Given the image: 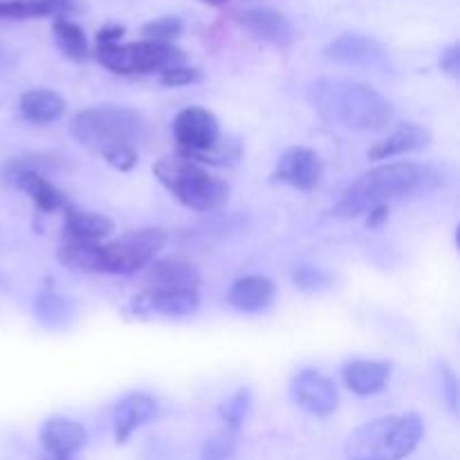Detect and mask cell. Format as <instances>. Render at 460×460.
I'll return each instance as SVG.
<instances>
[{"instance_id":"obj_1","label":"cell","mask_w":460,"mask_h":460,"mask_svg":"<svg viewBox=\"0 0 460 460\" xmlns=\"http://www.w3.org/2000/svg\"><path fill=\"white\" fill-rule=\"evenodd\" d=\"M443 184V175L429 164H416V162H391L371 169L368 173L359 175L337 205V216H362L377 207H389L391 202L402 198L420 196V193L434 191Z\"/></svg>"},{"instance_id":"obj_2","label":"cell","mask_w":460,"mask_h":460,"mask_svg":"<svg viewBox=\"0 0 460 460\" xmlns=\"http://www.w3.org/2000/svg\"><path fill=\"white\" fill-rule=\"evenodd\" d=\"M313 103L326 119L346 128L377 133L394 121V106L377 90L364 84L319 81L313 88Z\"/></svg>"},{"instance_id":"obj_3","label":"cell","mask_w":460,"mask_h":460,"mask_svg":"<svg viewBox=\"0 0 460 460\" xmlns=\"http://www.w3.org/2000/svg\"><path fill=\"white\" fill-rule=\"evenodd\" d=\"M425 422L418 413L386 416L367 422L346 440L349 460H402L420 445Z\"/></svg>"},{"instance_id":"obj_4","label":"cell","mask_w":460,"mask_h":460,"mask_svg":"<svg viewBox=\"0 0 460 460\" xmlns=\"http://www.w3.org/2000/svg\"><path fill=\"white\" fill-rule=\"evenodd\" d=\"M79 144L103 153L115 146H133L146 139L148 124L137 111L126 106H94L76 112L70 124Z\"/></svg>"},{"instance_id":"obj_5","label":"cell","mask_w":460,"mask_h":460,"mask_svg":"<svg viewBox=\"0 0 460 460\" xmlns=\"http://www.w3.org/2000/svg\"><path fill=\"white\" fill-rule=\"evenodd\" d=\"M153 173L160 180L162 187L189 209H220L229 198V184L202 169L191 157H162L153 166Z\"/></svg>"},{"instance_id":"obj_6","label":"cell","mask_w":460,"mask_h":460,"mask_svg":"<svg viewBox=\"0 0 460 460\" xmlns=\"http://www.w3.org/2000/svg\"><path fill=\"white\" fill-rule=\"evenodd\" d=\"M97 58L117 75H144V72H162L166 67L182 66L184 52L173 43L160 40H142L128 45H97Z\"/></svg>"},{"instance_id":"obj_7","label":"cell","mask_w":460,"mask_h":460,"mask_svg":"<svg viewBox=\"0 0 460 460\" xmlns=\"http://www.w3.org/2000/svg\"><path fill=\"white\" fill-rule=\"evenodd\" d=\"M166 245V234L162 229H139L126 234L119 241L99 245V272L106 274H135L157 256Z\"/></svg>"},{"instance_id":"obj_8","label":"cell","mask_w":460,"mask_h":460,"mask_svg":"<svg viewBox=\"0 0 460 460\" xmlns=\"http://www.w3.org/2000/svg\"><path fill=\"white\" fill-rule=\"evenodd\" d=\"M173 135L184 157H202L214 151L220 142V124L216 115L207 108L191 106L178 112L173 121Z\"/></svg>"},{"instance_id":"obj_9","label":"cell","mask_w":460,"mask_h":460,"mask_svg":"<svg viewBox=\"0 0 460 460\" xmlns=\"http://www.w3.org/2000/svg\"><path fill=\"white\" fill-rule=\"evenodd\" d=\"M200 308L198 290H166L153 288L130 301L135 314H162V317H187Z\"/></svg>"},{"instance_id":"obj_10","label":"cell","mask_w":460,"mask_h":460,"mask_svg":"<svg viewBox=\"0 0 460 460\" xmlns=\"http://www.w3.org/2000/svg\"><path fill=\"white\" fill-rule=\"evenodd\" d=\"M272 178L299 191H313L322 182V160L310 148L292 146L281 155Z\"/></svg>"},{"instance_id":"obj_11","label":"cell","mask_w":460,"mask_h":460,"mask_svg":"<svg viewBox=\"0 0 460 460\" xmlns=\"http://www.w3.org/2000/svg\"><path fill=\"white\" fill-rule=\"evenodd\" d=\"M292 395H295L299 407L314 413V416H331L340 402L335 382L319 371L296 373L295 382H292Z\"/></svg>"},{"instance_id":"obj_12","label":"cell","mask_w":460,"mask_h":460,"mask_svg":"<svg viewBox=\"0 0 460 460\" xmlns=\"http://www.w3.org/2000/svg\"><path fill=\"white\" fill-rule=\"evenodd\" d=\"M88 434L84 427L70 418H49L40 429V445L52 460H72L76 452L85 445Z\"/></svg>"},{"instance_id":"obj_13","label":"cell","mask_w":460,"mask_h":460,"mask_svg":"<svg viewBox=\"0 0 460 460\" xmlns=\"http://www.w3.org/2000/svg\"><path fill=\"white\" fill-rule=\"evenodd\" d=\"M9 171H12V178L16 182V187L21 191H25L40 211L49 214V211L67 207L63 193L43 173H39V169L34 164H27L25 160H16L13 164H9Z\"/></svg>"},{"instance_id":"obj_14","label":"cell","mask_w":460,"mask_h":460,"mask_svg":"<svg viewBox=\"0 0 460 460\" xmlns=\"http://www.w3.org/2000/svg\"><path fill=\"white\" fill-rule=\"evenodd\" d=\"M157 416V402L146 394H130L124 400H119L112 411V429H115L117 445H124L126 440L151 422Z\"/></svg>"},{"instance_id":"obj_15","label":"cell","mask_w":460,"mask_h":460,"mask_svg":"<svg viewBox=\"0 0 460 460\" xmlns=\"http://www.w3.org/2000/svg\"><path fill=\"white\" fill-rule=\"evenodd\" d=\"M326 57L349 66H376L385 61V48L380 40L364 34H341L326 48Z\"/></svg>"},{"instance_id":"obj_16","label":"cell","mask_w":460,"mask_h":460,"mask_svg":"<svg viewBox=\"0 0 460 460\" xmlns=\"http://www.w3.org/2000/svg\"><path fill=\"white\" fill-rule=\"evenodd\" d=\"M238 22L259 40L272 45H288L295 39L290 21L277 9H245L238 13Z\"/></svg>"},{"instance_id":"obj_17","label":"cell","mask_w":460,"mask_h":460,"mask_svg":"<svg viewBox=\"0 0 460 460\" xmlns=\"http://www.w3.org/2000/svg\"><path fill=\"white\" fill-rule=\"evenodd\" d=\"M429 130L418 124H402L389 137L376 142L368 148V160H391V157L407 155V153L422 151L425 146H429Z\"/></svg>"},{"instance_id":"obj_18","label":"cell","mask_w":460,"mask_h":460,"mask_svg":"<svg viewBox=\"0 0 460 460\" xmlns=\"http://www.w3.org/2000/svg\"><path fill=\"white\" fill-rule=\"evenodd\" d=\"M344 382L355 395H376L389 385L391 367L386 362L355 359L344 367Z\"/></svg>"},{"instance_id":"obj_19","label":"cell","mask_w":460,"mask_h":460,"mask_svg":"<svg viewBox=\"0 0 460 460\" xmlns=\"http://www.w3.org/2000/svg\"><path fill=\"white\" fill-rule=\"evenodd\" d=\"M274 299V283L265 277H243L229 288V304L241 313H261Z\"/></svg>"},{"instance_id":"obj_20","label":"cell","mask_w":460,"mask_h":460,"mask_svg":"<svg viewBox=\"0 0 460 460\" xmlns=\"http://www.w3.org/2000/svg\"><path fill=\"white\" fill-rule=\"evenodd\" d=\"M75 0H0V18L27 21V18L66 16L75 12Z\"/></svg>"},{"instance_id":"obj_21","label":"cell","mask_w":460,"mask_h":460,"mask_svg":"<svg viewBox=\"0 0 460 460\" xmlns=\"http://www.w3.org/2000/svg\"><path fill=\"white\" fill-rule=\"evenodd\" d=\"M66 99L48 88L27 90L21 97V112L36 124H49L66 112Z\"/></svg>"},{"instance_id":"obj_22","label":"cell","mask_w":460,"mask_h":460,"mask_svg":"<svg viewBox=\"0 0 460 460\" xmlns=\"http://www.w3.org/2000/svg\"><path fill=\"white\" fill-rule=\"evenodd\" d=\"M66 232L76 243H97L115 232V223L103 214L67 209Z\"/></svg>"},{"instance_id":"obj_23","label":"cell","mask_w":460,"mask_h":460,"mask_svg":"<svg viewBox=\"0 0 460 460\" xmlns=\"http://www.w3.org/2000/svg\"><path fill=\"white\" fill-rule=\"evenodd\" d=\"M148 279L157 288H166V290H198L200 286L198 270L184 261H157L153 263Z\"/></svg>"},{"instance_id":"obj_24","label":"cell","mask_w":460,"mask_h":460,"mask_svg":"<svg viewBox=\"0 0 460 460\" xmlns=\"http://www.w3.org/2000/svg\"><path fill=\"white\" fill-rule=\"evenodd\" d=\"M54 40H57L58 49L66 54L72 61H81V58L88 57V40H85V31L76 25L70 18L61 16L54 21L52 25Z\"/></svg>"},{"instance_id":"obj_25","label":"cell","mask_w":460,"mask_h":460,"mask_svg":"<svg viewBox=\"0 0 460 460\" xmlns=\"http://www.w3.org/2000/svg\"><path fill=\"white\" fill-rule=\"evenodd\" d=\"M34 314L39 317V322H43L45 326H66L67 322L75 314V305L66 299V296L57 295L52 290L40 292L39 299L34 304Z\"/></svg>"},{"instance_id":"obj_26","label":"cell","mask_w":460,"mask_h":460,"mask_svg":"<svg viewBox=\"0 0 460 460\" xmlns=\"http://www.w3.org/2000/svg\"><path fill=\"white\" fill-rule=\"evenodd\" d=\"M58 261L79 272H99V245L72 241L58 250Z\"/></svg>"},{"instance_id":"obj_27","label":"cell","mask_w":460,"mask_h":460,"mask_svg":"<svg viewBox=\"0 0 460 460\" xmlns=\"http://www.w3.org/2000/svg\"><path fill=\"white\" fill-rule=\"evenodd\" d=\"M250 407H252V394L247 389H241L236 391L232 398L225 400L223 407H220V418H223L225 425H227L229 429L238 431L243 427V422H245Z\"/></svg>"},{"instance_id":"obj_28","label":"cell","mask_w":460,"mask_h":460,"mask_svg":"<svg viewBox=\"0 0 460 460\" xmlns=\"http://www.w3.org/2000/svg\"><path fill=\"white\" fill-rule=\"evenodd\" d=\"M144 36L148 40H160V43H171L173 39H178L182 34V21L173 16H164V18H157V21L146 22L142 27Z\"/></svg>"},{"instance_id":"obj_29","label":"cell","mask_w":460,"mask_h":460,"mask_svg":"<svg viewBox=\"0 0 460 460\" xmlns=\"http://www.w3.org/2000/svg\"><path fill=\"white\" fill-rule=\"evenodd\" d=\"M292 281H295L296 288H301L305 292H319L331 286L328 272H323L322 268H314V265H299L292 272Z\"/></svg>"},{"instance_id":"obj_30","label":"cell","mask_w":460,"mask_h":460,"mask_svg":"<svg viewBox=\"0 0 460 460\" xmlns=\"http://www.w3.org/2000/svg\"><path fill=\"white\" fill-rule=\"evenodd\" d=\"M160 81L169 88H180V85H189L200 81V70L198 67H189V66H173L166 67V70L160 72Z\"/></svg>"},{"instance_id":"obj_31","label":"cell","mask_w":460,"mask_h":460,"mask_svg":"<svg viewBox=\"0 0 460 460\" xmlns=\"http://www.w3.org/2000/svg\"><path fill=\"white\" fill-rule=\"evenodd\" d=\"M234 454V438L227 434H218L209 438L202 447L200 460H229Z\"/></svg>"},{"instance_id":"obj_32","label":"cell","mask_w":460,"mask_h":460,"mask_svg":"<svg viewBox=\"0 0 460 460\" xmlns=\"http://www.w3.org/2000/svg\"><path fill=\"white\" fill-rule=\"evenodd\" d=\"M103 160L111 166H115L117 171H130L135 164H137V151L133 146H115L108 148V151L99 153Z\"/></svg>"},{"instance_id":"obj_33","label":"cell","mask_w":460,"mask_h":460,"mask_svg":"<svg viewBox=\"0 0 460 460\" xmlns=\"http://www.w3.org/2000/svg\"><path fill=\"white\" fill-rule=\"evenodd\" d=\"M440 67L452 76L460 75V45L458 43L449 45V48L445 49L443 57H440Z\"/></svg>"},{"instance_id":"obj_34","label":"cell","mask_w":460,"mask_h":460,"mask_svg":"<svg viewBox=\"0 0 460 460\" xmlns=\"http://www.w3.org/2000/svg\"><path fill=\"white\" fill-rule=\"evenodd\" d=\"M440 373H443V386H445V395H447L449 400V407L456 411L458 409V385H456V376H454L452 371H449L447 367L440 368Z\"/></svg>"},{"instance_id":"obj_35","label":"cell","mask_w":460,"mask_h":460,"mask_svg":"<svg viewBox=\"0 0 460 460\" xmlns=\"http://www.w3.org/2000/svg\"><path fill=\"white\" fill-rule=\"evenodd\" d=\"M121 36H124V27H119V25H108V27H103V30L97 34V45L119 43Z\"/></svg>"},{"instance_id":"obj_36","label":"cell","mask_w":460,"mask_h":460,"mask_svg":"<svg viewBox=\"0 0 460 460\" xmlns=\"http://www.w3.org/2000/svg\"><path fill=\"white\" fill-rule=\"evenodd\" d=\"M200 3L211 4V7H220V4H225V3H227V0H200Z\"/></svg>"},{"instance_id":"obj_37","label":"cell","mask_w":460,"mask_h":460,"mask_svg":"<svg viewBox=\"0 0 460 460\" xmlns=\"http://www.w3.org/2000/svg\"><path fill=\"white\" fill-rule=\"evenodd\" d=\"M48 460H52V458H48Z\"/></svg>"}]
</instances>
